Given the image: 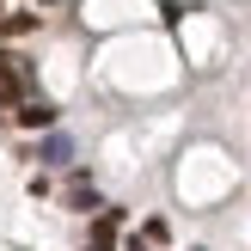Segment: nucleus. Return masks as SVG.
I'll list each match as a JSON object with an SVG mask.
<instances>
[{
	"mask_svg": "<svg viewBox=\"0 0 251 251\" xmlns=\"http://www.w3.org/2000/svg\"><path fill=\"white\" fill-rule=\"evenodd\" d=\"M0 98H6V104L31 98V68H25L19 55H6V49H0Z\"/></svg>",
	"mask_w": 251,
	"mask_h": 251,
	"instance_id": "f257e3e1",
	"label": "nucleus"
},
{
	"mask_svg": "<svg viewBox=\"0 0 251 251\" xmlns=\"http://www.w3.org/2000/svg\"><path fill=\"white\" fill-rule=\"evenodd\" d=\"M12 123L19 129H55V104L49 98H19L12 104Z\"/></svg>",
	"mask_w": 251,
	"mask_h": 251,
	"instance_id": "f03ea898",
	"label": "nucleus"
},
{
	"mask_svg": "<svg viewBox=\"0 0 251 251\" xmlns=\"http://www.w3.org/2000/svg\"><path fill=\"white\" fill-rule=\"evenodd\" d=\"M37 159H43V166H68V159H74V141H68L61 129H49V141H43V153H37Z\"/></svg>",
	"mask_w": 251,
	"mask_h": 251,
	"instance_id": "7ed1b4c3",
	"label": "nucleus"
},
{
	"mask_svg": "<svg viewBox=\"0 0 251 251\" xmlns=\"http://www.w3.org/2000/svg\"><path fill=\"white\" fill-rule=\"evenodd\" d=\"M117 227H123V208L98 215V221H92V245H104V251H110V245H117Z\"/></svg>",
	"mask_w": 251,
	"mask_h": 251,
	"instance_id": "20e7f679",
	"label": "nucleus"
},
{
	"mask_svg": "<svg viewBox=\"0 0 251 251\" xmlns=\"http://www.w3.org/2000/svg\"><path fill=\"white\" fill-rule=\"evenodd\" d=\"M92 202H98L92 178H74V184H68V208H92Z\"/></svg>",
	"mask_w": 251,
	"mask_h": 251,
	"instance_id": "39448f33",
	"label": "nucleus"
},
{
	"mask_svg": "<svg viewBox=\"0 0 251 251\" xmlns=\"http://www.w3.org/2000/svg\"><path fill=\"white\" fill-rule=\"evenodd\" d=\"M123 251H147V239H129V245H123Z\"/></svg>",
	"mask_w": 251,
	"mask_h": 251,
	"instance_id": "423d86ee",
	"label": "nucleus"
},
{
	"mask_svg": "<svg viewBox=\"0 0 251 251\" xmlns=\"http://www.w3.org/2000/svg\"><path fill=\"white\" fill-rule=\"evenodd\" d=\"M86 251H104V245H86Z\"/></svg>",
	"mask_w": 251,
	"mask_h": 251,
	"instance_id": "0eeeda50",
	"label": "nucleus"
}]
</instances>
